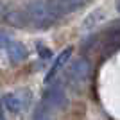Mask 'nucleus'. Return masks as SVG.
Masks as SVG:
<instances>
[{"label": "nucleus", "mask_w": 120, "mask_h": 120, "mask_svg": "<svg viewBox=\"0 0 120 120\" xmlns=\"http://www.w3.org/2000/svg\"><path fill=\"white\" fill-rule=\"evenodd\" d=\"M25 15H27L29 22L34 25L36 29H45V27L52 25L59 18L47 0H34V2H30L27 5V9H25Z\"/></svg>", "instance_id": "nucleus-1"}, {"label": "nucleus", "mask_w": 120, "mask_h": 120, "mask_svg": "<svg viewBox=\"0 0 120 120\" xmlns=\"http://www.w3.org/2000/svg\"><path fill=\"white\" fill-rule=\"evenodd\" d=\"M66 104H68V99H66L65 90H63L61 86H52L45 95H43V99H41L34 116L36 118H47V116H50L54 111L63 109Z\"/></svg>", "instance_id": "nucleus-2"}, {"label": "nucleus", "mask_w": 120, "mask_h": 120, "mask_svg": "<svg viewBox=\"0 0 120 120\" xmlns=\"http://www.w3.org/2000/svg\"><path fill=\"white\" fill-rule=\"evenodd\" d=\"M30 104V91L20 90V91H11L2 97V106L11 113H20Z\"/></svg>", "instance_id": "nucleus-3"}, {"label": "nucleus", "mask_w": 120, "mask_h": 120, "mask_svg": "<svg viewBox=\"0 0 120 120\" xmlns=\"http://www.w3.org/2000/svg\"><path fill=\"white\" fill-rule=\"evenodd\" d=\"M68 75H70V82L74 86L84 84L86 81H88V77H90V61L86 59V57H79V59H75Z\"/></svg>", "instance_id": "nucleus-4"}, {"label": "nucleus", "mask_w": 120, "mask_h": 120, "mask_svg": "<svg viewBox=\"0 0 120 120\" xmlns=\"http://www.w3.org/2000/svg\"><path fill=\"white\" fill-rule=\"evenodd\" d=\"M88 0H49L50 7L56 11V15L61 16V15H68L72 11L79 9L81 5H84Z\"/></svg>", "instance_id": "nucleus-5"}, {"label": "nucleus", "mask_w": 120, "mask_h": 120, "mask_svg": "<svg viewBox=\"0 0 120 120\" xmlns=\"http://www.w3.org/2000/svg\"><path fill=\"white\" fill-rule=\"evenodd\" d=\"M72 47H66L63 52H61L57 57H56V61H54V65L50 66V70H49V74H47V82H50V81H54V77H56V74L61 70V66L65 65L66 61H68V57L72 56Z\"/></svg>", "instance_id": "nucleus-6"}, {"label": "nucleus", "mask_w": 120, "mask_h": 120, "mask_svg": "<svg viewBox=\"0 0 120 120\" xmlns=\"http://www.w3.org/2000/svg\"><path fill=\"white\" fill-rule=\"evenodd\" d=\"M120 49V27H115L111 29L106 36V41H104V54H111L115 50Z\"/></svg>", "instance_id": "nucleus-7"}, {"label": "nucleus", "mask_w": 120, "mask_h": 120, "mask_svg": "<svg viewBox=\"0 0 120 120\" xmlns=\"http://www.w3.org/2000/svg\"><path fill=\"white\" fill-rule=\"evenodd\" d=\"M7 54H9V59L13 61V63H20V61H23L25 57H27V49H25V45H22V43H11L9 47H7Z\"/></svg>", "instance_id": "nucleus-8"}, {"label": "nucleus", "mask_w": 120, "mask_h": 120, "mask_svg": "<svg viewBox=\"0 0 120 120\" xmlns=\"http://www.w3.org/2000/svg\"><path fill=\"white\" fill-rule=\"evenodd\" d=\"M5 20L9 22L11 25H15V27H25V25H27V22H29V18H27V15H25V13L13 11V13H7Z\"/></svg>", "instance_id": "nucleus-9"}, {"label": "nucleus", "mask_w": 120, "mask_h": 120, "mask_svg": "<svg viewBox=\"0 0 120 120\" xmlns=\"http://www.w3.org/2000/svg\"><path fill=\"white\" fill-rule=\"evenodd\" d=\"M13 41H11V36H7L5 32H0V49H5L9 47Z\"/></svg>", "instance_id": "nucleus-10"}, {"label": "nucleus", "mask_w": 120, "mask_h": 120, "mask_svg": "<svg viewBox=\"0 0 120 120\" xmlns=\"http://www.w3.org/2000/svg\"><path fill=\"white\" fill-rule=\"evenodd\" d=\"M38 49H40V56H41V57H50V54H52V52H50V49L43 47L41 43H38Z\"/></svg>", "instance_id": "nucleus-11"}, {"label": "nucleus", "mask_w": 120, "mask_h": 120, "mask_svg": "<svg viewBox=\"0 0 120 120\" xmlns=\"http://www.w3.org/2000/svg\"><path fill=\"white\" fill-rule=\"evenodd\" d=\"M116 9H118V13H120V0H116Z\"/></svg>", "instance_id": "nucleus-12"}, {"label": "nucleus", "mask_w": 120, "mask_h": 120, "mask_svg": "<svg viewBox=\"0 0 120 120\" xmlns=\"http://www.w3.org/2000/svg\"><path fill=\"white\" fill-rule=\"evenodd\" d=\"M2 9H4V7H2V4H0V13H2Z\"/></svg>", "instance_id": "nucleus-13"}]
</instances>
